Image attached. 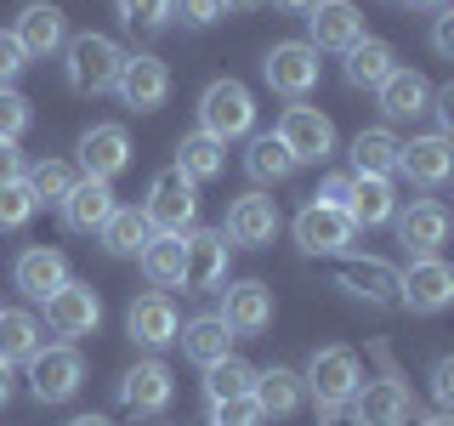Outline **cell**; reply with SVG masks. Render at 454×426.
Listing matches in <instances>:
<instances>
[{"label": "cell", "mask_w": 454, "mask_h": 426, "mask_svg": "<svg viewBox=\"0 0 454 426\" xmlns=\"http://www.w3.org/2000/svg\"><path fill=\"white\" fill-rule=\"evenodd\" d=\"M199 131L216 137V142H239L255 131V97L250 85L239 80H210L205 97H199Z\"/></svg>", "instance_id": "1"}, {"label": "cell", "mask_w": 454, "mask_h": 426, "mask_svg": "<svg viewBox=\"0 0 454 426\" xmlns=\"http://www.w3.org/2000/svg\"><path fill=\"white\" fill-rule=\"evenodd\" d=\"M142 217H148L153 233H188L193 217H199V182H193V177H182L176 165H165L160 177L148 182Z\"/></svg>", "instance_id": "2"}, {"label": "cell", "mask_w": 454, "mask_h": 426, "mask_svg": "<svg viewBox=\"0 0 454 426\" xmlns=\"http://www.w3.org/2000/svg\"><path fill=\"white\" fill-rule=\"evenodd\" d=\"M301 387L312 392V404H318V409L352 404V392L364 387V381H358V352H352V347H318V352L307 359Z\"/></svg>", "instance_id": "3"}, {"label": "cell", "mask_w": 454, "mask_h": 426, "mask_svg": "<svg viewBox=\"0 0 454 426\" xmlns=\"http://www.w3.org/2000/svg\"><path fill=\"white\" fill-rule=\"evenodd\" d=\"M68 85L85 97H97V91H114V80H120V68H125V51L114 46L108 35H74L68 40Z\"/></svg>", "instance_id": "4"}, {"label": "cell", "mask_w": 454, "mask_h": 426, "mask_svg": "<svg viewBox=\"0 0 454 426\" xmlns=\"http://www.w3.org/2000/svg\"><path fill=\"white\" fill-rule=\"evenodd\" d=\"M318 75H324V63L307 40H278V46L262 57V80L273 85L278 97H290V103H301L312 85H318Z\"/></svg>", "instance_id": "5"}, {"label": "cell", "mask_w": 454, "mask_h": 426, "mask_svg": "<svg viewBox=\"0 0 454 426\" xmlns=\"http://www.w3.org/2000/svg\"><path fill=\"white\" fill-rule=\"evenodd\" d=\"M397 302L409 312H443L454 307V267L443 256H415L409 273H397Z\"/></svg>", "instance_id": "6"}, {"label": "cell", "mask_w": 454, "mask_h": 426, "mask_svg": "<svg viewBox=\"0 0 454 426\" xmlns=\"http://www.w3.org/2000/svg\"><path fill=\"white\" fill-rule=\"evenodd\" d=\"M80 381H85V359L74 347H40L28 359V392L40 404H68L80 392Z\"/></svg>", "instance_id": "7"}, {"label": "cell", "mask_w": 454, "mask_h": 426, "mask_svg": "<svg viewBox=\"0 0 454 426\" xmlns=\"http://www.w3.org/2000/svg\"><path fill=\"white\" fill-rule=\"evenodd\" d=\"M352 239H358V227H352V217L340 205H301V217H295V245H301L307 256H347Z\"/></svg>", "instance_id": "8"}, {"label": "cell", "mask_w": 454, "mask_h": 426, "mask_svg": "<svg viewBox=\"0 0 454 426\" xmlns=\"http://www.w3.org/2000/svg\"><path fill=\"white\" fill-rule=\"evenodd\" d=\"M278 137H284V148L295 154V165H324V160L335 154V125H330V114H318V108H307V103H290V108H284Z\"/></svg>", "instance_id": "9"}, {"label": "cell", "mask_w": 454, "mask_h": 426, "mask_svg": "<svg viewBox=\"0 0 454 426\" xmlns=\"http://www.w3.org/2000/svg\"><path fill=\"white\" fill-rule=\"evenodd\" d=\"M114 91H120V103L131 114H153V108H165V97H170V68L153 51H137V57H125Z\"/></svg>", "instance_id": "10"}, {"label": "cell", "mask_w": 454, "mask_h": 426, "mask_svg": "<svg viewBox=\"0 0 454 426\" xmlns=\"http://www.w3.org/2000/svg\"><path fill=\"white\" fill-rule=\"evenodd\" d=\"M46 324H51V335L80 341V335H91L97 324H103V302H97V290H91V284L68 279L57 296H46Z\"/></svg>", "instance_id": "11"}, {"label": "cell", "mask_w": 454, "mask_h": 426, "mask_svg": "<svg viewBox=\"0 0 454 426\" xmlns=\"http://www.w3.org/2000/svg\"><path fill=\"white\" fill-rule=\"evenodd\" d=\"M307 46L312 51H352L364 40V12L352 6V0H318V6L307 12Z\"/></svg>", "instance_id": "12"}, {"label": "cell", "mask_w": 454, "mask_h": 426, "mask_svg": "<svg viewBox=\"0 0 454 426\" xmlns=\"http://www.w3.org/2000/svg\"><path fill=\"white\" fill-rule=\"evenodd\" d=\"M409 415H415V392L392 375L352 392V421L358 426H409Z\"/></svg>", "instance_id": "13"}, {"label": "cell", "mask_w": 454, "mask_h": 426, "mask_svg": "<svg viewBox=\"0 0 454 426\" xmlns=\"http://www.w3.org/2000/svg\"><path fill=\"white\" fill-rule=\"evenodd\" d=\"M125 330H131V341H137V347H148V352L170 347V341L182 335L176 302H170L165 290H153V296H137V302H131V312H125Z\"/></svg>", "instance_id": "14"}, {"label": "cell", "mask_w": 454, "mask_h": 426, "mask_svg": "<svg viewBox=\"0 0 454 426\" xmlns=\"http://www.w3.org/2000/svg\"><path fill=\"white\" fill-rule=\"evenodd\" d=\"M170 398H176V381H170V369L160 359H142L120 375V404L131 409V415H160Z\"/></svg>", "instance_id": "15"}, {"label": "cell", "mask_w": 454, "mask_h": 426, "mask_svg": "<svg viewBox=\"0 0 454 426\" xmlns=\"http://www.w3.org/2000/svg\"><path fill=\"white\" fill-rule=\"evenodd\" d=\"M397 170H403L409 182H420V188H443V182L454 177V142H449L443 131L409 137L403 154H397Z\"/></svg>", "instance_id": "16"}, {"label": "cell", "mask_w": 454, "mask_h": 426, "mask_svg": "<svg viewBox=\"0 0 454 426\" xmlns=\"http://www.w3.org/2000/svg\"><path fill=\"white\" fill-rule=\"evenodd\" d=\"M227 245H245V250H262V245H273V233H278V205L267 193H245V199H233L227 205Z\"/></svg>", "instance_id": "17"}, {"label": "cell", "mask_w": 454, "mask_h": 426, "mask_svg": "<svg viewBox=\"0 0 454 426\" xmlns=\"http://www.w3.org/2000/svg\"><path fill=\"white\" fill-rule=\"evenodd\" d=\"M125 165H131V137H125V125H91V131L80 137V177L114 182Z\"/></svg>", "instance_id": "18"}, {"label": "cell", "mask_w": 454, "mask_h": 426, "mask_svg": "<svg viewBox=\"0 0 454 426\" xmlns=\"http://www.w3.org/2000/svg\"><path fill=\"white\" fill-rule=\"evenodd\" d=\"M397 245L415 250V256H437L449 239V210L437 205V199H415L409 210H397Z\"/></svg>", "instance_id": "19"}, {"label": "cell", "mask_w": 454, "mask_h": 426, "mask_svg": "<svg viewBox=\"0 0 454 426\" xmlns=\"http://www.w3.org/2000/svg\"><path fill=\"white\" fill-rule=\"evenodd\" d=\"M335 284L347 296H358L369 307H392L397 302V273L387 262H375V256H347V262L335 267Z\"/></svg>", "instance_id": "20"}, {"label": "cell", "mask_w": 454, "mask_h": 426, "mask_svg": "<svg viewBox=\"0 0 454 426\" xmlns=\"http://www.w3.org/2000/svg\"><path fill=\"white\" fill-rule=\"evenodd\" d=\"M12 279H18V290L28 302H46V296H57L68 284V256L51 245H28L18 256V267H12Z\"/></svg>", "instance_id": "21"}, {"label": "cell", "mask_w": 454, "mask_h": 426, "mask_svg": "<svg viewBox=\"0 0 454 426\" xmlns=\"http://www.w3.org/2000/svg\"><path fill=\"white\" fill-rule=\"evenodd\" d=\"M188 245V267H182V290H193V296H205V290H216V284L227 279V233H188L182 239Z\"/></svg>", "instance_id": "22"}, {"label": "cell", "mask_w": 454, "mask_h": 426, "mask_svg": "<svg viewBox=\"0 0 454 426\" xmlns=\"http://www.w3.org/2000/svg\"><path fill=\"white\" fill-rule=\"evenodd\" d=\"M222 319H227L233 335H262L267 324H273V290H267L262 279H239L222 302Z\"/></svg>", "instance_id": "23"}, {"label": "cell", "mask_w": 454, "mask_h": 426, "mask_svg": "<svg viewBox=\"0 0 454 426\" xmlns=\"http://www.w3.org/2000/svg\"><path fill=\"white\" fill-rule=\"evenodd\" d=\"M57 210H63V227H68V233H97V227H103L114 210H120V205H114V182L80 177L74 193H68Z\"/></svg>", "instance_id": "24"}, {"label": "cell", "mask_w": 454, "mask_h": 426, "mask_svg": "<svg viewBox=\"0 0 454 426\" xmlns=\"http://www.w3.org/2000/svg\"><path fill=\"white\" fill-rule=\"evenodd\" d=\"M250 398L262 404V415H267V421H284V415H295V409H301L307 387H301V375H295V369L273 364V369H255V387H250Z\"/></svg>", "instance_id": "25"}, {"label": "cell", "mask_w": 454, "mask_h": 426, "mask_svg": "<svg viewBox=\"0 0 454 426\" xmlns=\"http://www.w3.org/2000/svg\"><path fill=\"white\" fill-rule=\"evenodd\" d=\"M188 233H153L148 245H142V273H148L153 290H182V267H188V245H182Z\"/></svg>", "instance_id": "26"}, {"label": "cell", "mask_w": 454, "mask_h": 426, "mask_svg": "<svg viewBox=\"0 0 454 426\" xmlns=\"http://www.w3.org/2000/svg\"><path fill=\"white\" fill-rule=\"evenodd\" d=\"M347 217H352V227H380V222H392V217H397V188H392V177H352Z\"/></svg>", "instance_id": "27"}, {"label": "cell", "mask_w": 454, "mask_h": 426, "mask_svg": "<svg viewBox=\"0 0 454 426\" xmlns=\"http://www.w3.org/2000/svg\"><path fill=\"white\" fill-rule=\"evenodd\" d=\"M182 352H188L193 364H222V359H233V330H227V319L222 312H205V319H188L182 324Z\"/></svg>", "instance_id": "28"}, {"label": "cell", "mask_w": 454, "mask_h": 426, "mask_svg": "<svg viewBox=\"0 0 454 426\" xmlns=\"http://www.w3.org/2000/svg\"><path fill=\"white\" fill-rule=\"evenodd\" d=\"M12 35H18V46L28 57H51L57 46H68V23H63V12H57V6H23Z\"/></svg>", "instance_id": "29"}, {"label": "cell", "mask_w": 454, "mask_h": 426, "mask_svg": "<svg viewBox=\"0 0 454 426\" xmlns=\"http://www.w3.org/2000/svg\"><path fill=\"white\" fill-rule=\"evenodd\" d=\"M397 75V51L387 46V40H375V35H364L358 46L347 51V80L358 85V91H380Z\"/></svg>", "instance_id": "30"}, {"label": "cell", "mask_w": 454, "mask_h": 426, "mask_svg": "<svg viewBox=\"0 0 454 426\" xmlns=\"http://www.w3.org/2000/svg\"><path fill=\"white\" fill-rule=\"evenodd\" d=\"M426 108H432V85H426V75H415V68H397V75L380 85V114H387V120H420Z\"/></svg>", "instance_id": "31"}, {"label": "cell", "mask_w": 454, "mask_h": 426, "mask_svg": "<svg viewBox=\"0 0 454 426\" xmlns=\"http://www.w3.org/2000/svg\"><path fill=\"white\" fill-rule=\"evenodd\" d=\"M397 154H403V142H397L387 125L358 131V137H352V177H392V170H397Z\"/></svg>", "instance_id": "32"}, {"label": "cell", "mask_w": 454, "mask_h": 426, "mask_svg": "<svg viewBox=\"0 0 454 426\" xmlns=\"http://www.w3.org/2000/svg\"><path fill=\"white\" fill-rule=\"evenodd\" d=\"M40 352V319L23 307H0V364H28Z\"/></svg>", "instance_id": "33"}, {"label": "cell", "mask_w": 454, "mask_h": 426, "mask_svg": "<svg viewBox=\"0 0 454 426\" xmlns=\"http://www.w3.org/2000/svg\"><path fill=\"white\" fill-rule=\"evenodd\" d=\"M97 239H103V250H108V256H142V245L153 239V227H148V217H142V210L120 205L103 227H97Z\"/></svg>", "instance_id": "34"}, {"label": "cell", "mask_w": 454, "mask_h": 426, "mask_svg": "<svg viewBox=\"0 0 454 426\" xmlns=\"http://www.w3.org/2000/svg\"><path fill=\"white\" fill-rule=\"evenodd\" d=\"M176 170H182V177H193V182L222 177V170H227V142L205 137V131L182 137V148H176Z\"/></svg>", "instance_id": "35"}, {"label": "cell", "mask_w": 454, "mask_h": 426, "mask_svg": "<svg viewBox=\"0 0 454 426\" xmlns=\"http://www.w3.org/2000/svg\"><path fill=\"white\" fill-rule=\"evenodd\" d=\"M245 170H250L255 182H284V177H295V154L284 148V137H278V131H262V137H250Z\"/></svg>", "instance_id": "36"}, {"label": "cell", "mask_w": 454, "mask_h": 426, "mask_svg": "<svg viewBox=\"0 0 454 426\" xmlns=\"http://www.w3.org/2000/svg\"><path fill=\"white\" fill-rule=\"evenodd\" d=\"M23 182H28V193H35V205H63V199L74 193L80 170H74V165H63V160H40Z\"/></svg>", "instance_id": "37"}, {"label": "cell", "mask_w": 454, "mask_h": 426, "mask_svg": "<svg viewBox=\"0 0 454 426\" xmlns=\"http://www.w3.org/2000/svg\"><path fill=\"white\" fill-rule=\"evenodd\" d=\"M250 387H255V369L245 359H222V364L205 369V398H210V404H222V398H245Z\"/></svg>", "instance_id": "38"}, {"label": "cell", "mask_w": 454, "mask_h": 426, "mask_svg": "<svg viewBox=\"0 0 454 426\" xmlns=\"http://www.w3.org/2000/svg\"><path fill=\"white\" fill-rule=\"evenodd\" d=\"M35 193H28V182H6L0 188V233H18V227H28V217H35Z\"/></svg>", "instance_id": "39"}, {"label": "cell", "mask_w": 454, "mask_h": 426, "mask_svg": "<svg viewBox=\"0 0 454 426\" xmlns=\"http://www.w3.org/2000/svg\"><path fill=\"white\" fill-rule=\"evenodd\" d=\"M114 6H120V18L131 28H165L176 18V0H114Z\"/></svg>", "instance_id": "40"}, {"label": "cell", "mask_w": 454, "mask_h": 426, "mask_svg": "<svg viewBox=\"0 0 454 426\" xmlns=\"http://www.w3.org/2000/svg\"><path fill=\"white\" fill-rule=\"evenodd\" d=\"M28 120H35L28 97L12 91V85H0V142H18V137L28 131Z\"/></svg>", "instance_id": "41"}, {"label": "cell", "mask_w": 454, "mask_h": 426, "mask_svg": "<svg viewBox=\"0 0 454 426\" xmlns=\"http://www.w3.org/2000/svg\"><path fill=\"white\" fill-rule=\"evenodd\" d=\"M262 404L245 392V398H222V404H210V426H262Z\"/></svg>", "instance_id": "42"}, {"label": "cell", "mask_w": 454, "mask_h": 426, "mask_svg": "<svg viewBox=\"0 0 454 426\" xmlns=\"http://www.w3.org/2000/svg\"><path fill=\"white\" fill-rule=\"evenodd\" d=\"M176 12L188 28H210V23L227 18V0H176Z\"/></svg>", "instance_id": "43"}, {"label": "cell", "mask_w": 454, "mask_h": 426, "mask_svg": "<svg viewBox=\"0 0 454 426\" xmlns=\"http://www.w3.org/2000/svg\"><path fill=\"white\" fill-rule=\"evenodd\" d=\"M28 68V51L18 46V35H12V28H0V85H12Z\"/></svg>", "instance_id": "44"}, {"label": "cell", "mask_w": 454, "mask_h": 426, "mask_svg": "<svg viewBox=\"0 0 454 426\" xmlns=\"http://www.w3.org/2000/svg\"><path fill=\"white\" fill-rule=\"evenodd\" d=\"M432 398L443 409H454V352H443V359L432 364Z\"/></svg>", "instance_id": "45"}, {"label": "cell", "mask_w": 454, "mask_h": 426, "mask_svg": "<svg viewBox=\"0 0 454 426\" xmlns=\"http://www.w3.org/2000/svg\"><path fill=\"white\" fill-rule=\"evenodd\" d=\"M23 177H28L23 148H18V142H0V188H6V182H23Z\"/></svg>", "instance_id": "46"}, {"label": "cell", "mask_w": 454, "mask_h": 426, "mask_svg": "<svg viewBox=\"0 0 454 426\" xmlns=\"http://www.w3.org/2000/svg\"><path fill=\"white\" fill-rule=\"evenodd\" d=\"M347 193H352V170H335V177H324V188L312 193L318 205H340L347 210Z\"/></svg>", "instance_id": "47"}, {"label": "cell", "mask_w": 454, "mask_h": 426, "mask_svg": "<svg viewBox=\"0 0 454 426\" xmlns=\"http://www.w3.org/2000/svg\"><path fill=\"white\" fill-rule=\"evenodd\" d=\"M426 114H437V125H443V137L454 142V80H449V85H437V91H432V108H426Z\"/></svg>", "instance_id": "48"}, {"label": "cell", "mask_w": 454, "mask_h": 426, "mask_svg": "<svg viewBox=\"0 0 454 426\" xmlns=\"http://www.w3.org/2000/svg\"><path fill=\"white\" fill-rule=\"evenodd\" d=\"M432 51L437 57H454V6H443L432 18Z\"/></svg>", "instance_id": "49"}, {"label": "cell", "mask_w": 454, "mask_h": 426, "mask_svg": "<svg viewBox=\"0 0 454 426\" xmlns=\"http://www.w3.org/2000/svg\"><path fill=\"white\" fill-rule=\"evenodd\" d=\"M12 404V364H0V409Z\"/></svg>", "instance_id": "50"}, {"label": "cell", "mask_w": 454, "mask_h": 426, "mask_svg": "<svg viewBox=\"0 0 454 426\" xmlns=\"http://www.w3.org/2000/svg\"><path fill=\"white\" fill-rule=\"evenodd\" d=\"M420 426H454V409H437V415H426Z\"/></svg>", "instance_id": "51"}, {"label": "cell", "mask_w": 454, "mask_h": 426, "mask_svg": "<svg viewBox=\"0 0 454 426\" xmlns=\"http://www.w3.org/2000/svg\"><path fill=\"white\" fill-rule=\"evenodd\" d=\"M278 6H284V12H301V18H307V12L318 6V0H278Z\"/></svg>", "instance_id": "52"}, {"label": "cell", "mask_w": 454, "mask_h": 426, "mask_svg": "<svg viewBox=\"0 0 454 426\" xmlns=\"http://www.w3.org/2000/svg\"><path fill=\"white\" fill-rule=\"evenodd\" d=\"M403 6H415V12H443L449 0H403Z\"/></svg>", "instance_id": "53"}, {"label": "cell", "mask_w": 454, "mask_h": 426, "mask_svg": "<svg viewBox=\"0 0 454 426\" xmlns=\"http://www.w3.org/2000/svg\"><path fill=\"white\" fill-rule=\"evenodd\" d=\"M68 426H114V421H108V415H74Z\"/></svg>", "instance_id": "54"}, {"label": "cell", "mask_w": 454, "mask_h": 426, "mask_svg": "<svg viewBox=\"0 0 454 426\" xmlns=\"http://www.w3.org/2000/svg\"><path fill=\"white\" fill-rule=\"evenodd\" d=\"M262 0H227V12H255Z\"/></svg>", "instance_id": "55"}]
</instances>
